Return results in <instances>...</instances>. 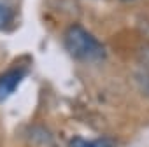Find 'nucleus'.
<instances>
[{"instance_id": "6", "label": "nucleus", "mask_w": 149, "mask_h": 147, "mask_svg": "<svg viewBox=\"0 0 149 147\" xmlns=\"http://www.w3.org/2000/svg\"><path fill=\"white\" fill-rule=\"evenodd\" d=\"M121 2H133V0H121Z\"/></svg>"}, {"instance_id": "3", "label": "nucleus", "mask_w": 149, "mask_h": 147, "mask_svg": "<svg viewBox=\"0 0 149 147\" xmlns=\"http://www.w3.org/2000/svg\"><path fill=\"white\" fill-rule=\"evenodd\" d=\"M16 19V9L11 0H0V30L7 32L13 28V21Z\"/></svg>"}, {"instance_id": "5", "label": "nucleus", "mask_w": 149, "mask_h": 147, "mask_svg": "<svg viewBox=\"0 0 149 147\" xmlns=\"http://www.w3.org/2000/svg\"><path fill=\"white\" fill-rule=\"evenodd\" d=\"M144 58H146V61H147V63H149V47H147V49H146V56H144Z\"/></svg>"}, {"instance_id": "4", "label": "nucleus", "mask_w": 149, "mask_h": 147, "mask_svg": "<svg viewBox=\"0 0 149 147\" xmlns=\"http://www.w3.org/2000/svg\"><path fill=\"white\" fill-rule=\"evenodd\" d=\"M68 147H114V142L104 137L97 138H86V137H74L68 144Z\"/></svg>"}, {"instance_id": "2", "label": "nucleus", "mask_w": 149, "mask_h": 147, "mask_svg": "<svg viewBox=\"0 0 149 147\" xmlns=\"http://www.w3.org/2000/svg\"><path fill=\"white\" fill-rule=\"evenodd\" d=\"M25 70L23 68H11L7 72H4L0 76V103L6 102L21 84V81L25 79Z\"/></svg>"}, {"instance_id": "1", "label": "nucleus", "mask_w": 149, "mask_h": 147, "mask_svg": "<svg viewBox=\"0 0 149 147\" xmlns=\"http://www.w3.org/2000/svg\"><path fill=\"white\" fill-rule=\"evenodd\" d=\"M63 42L67 53L81 63H100L107 56L104 44L79 23H74L65 30Z\"/></svg>"}]
</instances>
